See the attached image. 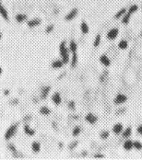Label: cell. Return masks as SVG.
Segmentation results:
<instances>
[{
  "mask_svg": "<svg viewBox=\"0 0 142 160\" xmlns=\"http://www.w3.org/2000/svg\"><path fill=\"white\" fill-rule=\"evenodd\" d=\"M59 53H60L62 61H63L64 64H67L69 62V53H68V49L67 48L65 42H62L60 46H59Z\"/></svg>",
  "mask_w": 142,
  "mask_h": 160,
  "instance_id": "cell-1",
  "label": "cell"
},
{
  "mask_svg": "<svg viewBox=\"0 0 142 160\" xmlns=\"http://www.w3.org/2000/svg\"><path fill=\"white\" fill-rule=\"evenodd\" d=\"M18 126H19V123H14V124H12V125H11L10 127L6 131L5 136H4V137H5V139L7 140V141L10 140V139L12 138L15 134H16L17 130H18Z\"/></svg>",
  "mask_w": 142,
  "mask_h": 160,
  "instance_id": "cell-2",
  "label": "cell"
},
{
  "mask_svg": "<svg viewBox=\"0 0 142 160\" xmlns=\"http://www.w3.org/2000/svg\"><path fill=\"white\" fill-rule=\"evenodd\" d=\"M118 33H119V29L117 28H113V29H110L107 33V39L110 41L115 40V38L118 36Z\"/></svg>",
  "mask_w": 142,
  "mask_h": 160,
  "instance_id": "cell-3",
  "label": "cell"
},
{
  "mask_svg": "<svg viewBox=\"0 0 142 160\" xmlns=\"http://www.w3.org/2000/svg\"><path fill=\"white\" fill-rule=\"evenodd\" d=\"M78 15V9L77 8H73L72 10L70 11L69 13L67 14V16L65 17V19L67 20V21H69V20H72L73 19H75L76 17Z\"/></svg>",
  "mask_w": 142,
  "mask_h": 160,
  "instance_id": "cell-4",
  "label": "cell"
},
{
  "mask_svg": "<svg viewBox=\"0 0 142 160\" xmlns=\"http://www.w3.org/2000/svg\"><path fill=\"white\" fill-rule=\"evenodd\" d=\"M127 100V98L126 96L123 95V94H119L116 96V98L115 99V104H123Z\"/></svg>",
  "mask_w": 142,
  "mask_h": 160,
  "instance_id": "cell-5",
  "label": "cell"
},
{
  "mask_svg": "<svg viewBox=\"0 0 142 160\" xmlns=\"http://www.w3.org/2000/svg\"><path fill=\"white\" fill-rule=\"evenodd\" d=\"M0 15L2 16V18L5 19V20H7V21H8V20H9L8 11H7V9L4 8V6L2 5L1 1H0Z\"/></svg>",
  "mask_w": 142,
  "mask_h": 160,
  "instance_id": "cell-6",
  "label": "cell"
},
{
  "mask_svg": "<svg viewBox=\"0 0 142 160\" xmlns=\"http://www.w3.org/2000/svg\"><path fill=\"white\" fill-rule=\"evenodd\" d=\"M52 101L54 102L55 105L61 104L62 98H61V96H60V94H59L58 92H55V93H54V95L52 96Z\"/></svg>",
  "mask_w": 142,
  "mask_h": 160,
  "instance_id": "cell-7",
  "label": "cell"
},
{
  "mask_svg": "<svg viewBox=\"0 0 142 160\" xmlns=\"http://www.w3.org/2000/svg\"><path fill=\"white\" fill-rule=\"evenodd\" d=\"M85 119L86 121H87L89 123H91V124H94V123L97 122V117L95 115L92 114V113H88V114L86 115Z\"/></svg>",
  "mask_w": 142,
  "mask_h": 160,
  "instance_id": "cell-8",
  "label": "cell"
},
{
  "mask_svg": "<svg viewBox=\"0 0 142 160\" xmlns=\"http://www.w3.org/2000/svg\"><path fill=\"white\" fill-rule=\"evenodd\" d=\"M51 90V87H44L42 89V93H41V99H45L48 96L49 92Z\"/></svg>",
  "mask_w": 142,
  "mask_h": 160,
  "instance_id": "cell-9",
  "label": "cell"
},
{
  "mask_svg": "<svg viewBox=\"0 0 142 160\" xmlns=\"http://www.w3.org/2000/svg\"><path fill=\"white\" fill-rule=\"evenodd\" d=\"M100 61H101V63H102L104 66H109L111 64L110 59L108 58V56L105 55V54H103V55H102L100 57Z\"/></svg>",
  "mask_w": 142,
  "mask_h": 160,
  "instance_id": "cell-10",
  "label": "cell"
},
{
  "mask_svg": "<svg viewBox=\"0 0 142 160\" xmlns=\"http://www.w3.org/2000/svg\"><path fill=\"white\" fill-rule=\"evenodd\" d=\"M134 142L131 141V140H126L125 143H124L123 146H124V149L126 150V151H130V150L134 147V144H133Z\"/></svg>",
  "mask_w": 142,
  "mask_h": 160,
  "instance_id": "cell-11",
  "label": "cell"
},
{
  "mask_svg": "<svg viewBox=\"0 0 142 160\" xmlns=\"http://www.w3.org/2000/svg\"><path fill=\"white\" fill-rule=\"evenodd\" d=\"M113 132L115 134H120L123 132V125L121 123H116L113 127Z\"/></svg>",
  "mask_w": 142,
  "mask_h": 160,
  "instance_id": "cell-12",
  "label": "cell"
},
{
  "mask_svg": "<svg viewBox=\"0 0 142 160\" xmlns=\"http://www.w3.org/2000/svg\"><path fill=\"white\" fill-rule=\"evenodd\" d=\"M28 26L30 27V28H33V27H36L38 26V25L41 24V19H31V20H29L28 21Z\"/></svg>",
  "mask_w": 142,
  "mask_h": 160,
  "instance_id": "cell-13",
  "label": "cell"
},
{
  "mask_svg": "<svg viewBox=\"0 0 142 160\" xmlns=\"http://www.w3.org/2000/svg\"><path fill=\"white\" fill-rule=\"evenodd\" d=\"M24 133L29 136H33L35 134V130L32 129L28 124H25L24 125Z\"/></svg>",
  "mask_w": 142,
  "mask_h": 160,
  "instance_id": "cell-14",
  "label": "cell"
},
{
  "mask_svg": "<svg viewBox=\"0 0 142 160\" xmlns=\"http://www.w3.org/2000/svg\"><path fill=\"white\" fill-rule=\"evenodd\" d=\"M63 65H64V63H63L62 60H55V61H54L52 63V67H53V68H55V69L61 68Z\"/></svg>",
  "mask_w": 142,
  "mask_h": 160,
  "instance_id": "cell-15",
  "label": "cell"
},
{
  "mask_svg": "<svg viewBox=\"0 0 142 160\" xmlns=\"http://www.w3.org/2000/svg\"><path fill=\"white\" fill-rule=\"evenodd\" d=\"M32 149L34 153H39L41 150V144L38 142H33L32 144Z\"/></svg>",
  "mask_w": 142,
  "mask_h": 160,
  "instance_id": "cell-16",
  "label": "cell"
},
{
  "mask_svg": "<svg viewBox=\"0 0 142 160\" xmlns=\"http://www.w3.org/2000/svg\"><path fill=\"white\" fill-rule=\"evenodd\" d=\"M80 29H81V31H82V33H83V34H87V33L89 32V30H90V28H89L88 24H87L85 21L81 22Z\"/></svg>",
  "mask_w": 142,
  "mask_h": 160,
  "instance_id": "cell-17",
  "label": "cell"
},
{
  "mask_svg": "<svg viewBox=\"0 0 142 160\" xmlns=\"http://www.w3.org/2000/svg\"><path fill=\"white\" fill-rule=\"evenodd\" d=\"M26 19H27V16L25 14H18L16 16V20L19 23H21V22L25 21Z\"/></svg>",
  "mask_w": 142,
  "mask_h": 160,
  "instance_id": "cell-18",
  "label": "cell"
},
{
  "mask_svg": "<svg viewBox=\"0 0 142 160\" xmlns=\"http://www.w3.org/2000/svg\"><path fill=\"white\" fill-rule=\"evenodd\" d=\"M78 50V45H77V43L74 42V41H71L69 43V51H71L73 53H76Z\"/></svg>",
  "mask_w": 142,
  "mask_h": 160,
  "instance_id": "cell-19",
  "label": "cell"
},
{
  "mask_svg": "<svg viewBox=\"0 0 142 160\" xmlns=\"http://www.w3.org/2000/svg\"><path fill=\"white\" fill-rule=\"evenodd\" d=\"M40 113L42 115H49L51 113V109H49V108H47V107L43 106L40 109Z\"/></svg>",
  "mask_w": 142,
  "mask_h": 160,
  "instance_id": "cell-20",
  "label": "cell"
},
{
  "mask_svg": "<svg viewBox=\"0 0 142 160\" xmlns=\"http://www.w3.org/2000/svg\"><path fill=\"white\" fill-rule=\"evenodd\" d=\"M118 47L120 49H122V50H125V49H126L128 47V43L126 40L120 41V43H118Z\"/></svg>",
  "mask_w": 142,
  "mask_h": 160,
  "instance_id": "cell-21",
  "label": "cell"
},
{
  "mask_svg": "<svg viewBox=\"0 0 142 160\" xmlns=\"http://www.w3.org/2000/svg\"><path fill=\"white\" fill-rule=\"evenodd\" d=\"M132 134V128L131 127H128L126 128L125 131L123 132V137L124 138H128L129 136Z\"/></svg>",
  "mask_w": 142,
  "mask_h": 160,
  "instance_id": "cell-22",
  "label": "cell"
},
{
  "mask_svg": "<svg viewBox=\"0 0 142 160\" xmlns=\"http://www.w3.org/2000/svg\"><path fill=\"white\" fill-rule=\"evenodd\" d=\"M78 64V55H77V53H73V56L72 58H71V66L72 67H75Z\"/></svg>",
  "mask_w": 142,
  "mask_h": 160,
  "instance_id": "cell-23",
  "label": "cell"
},
{
  "mask_svg": "<svg viewBox=\"0 0 142 160\" xmlns=\"http://www.w3.org/2000/svg\"><path fill=\"white\" fill-rule=\"evenodd\" d=\"M126 8H122V9H120V10L118 11L117 13L115 14V19H120V18H122V17L126 14Z\"/></svg>",
  "mask_w": 142,
  "mask_h": 160,
  "instance_id": "cell-24",
  "label": "cell"
},
{
  "mask_svg": "<svg viewBox=\"0 0 142 160\" xmlns=\"http://www.w3.org/2000/svg\"><path fill=\"white\" fill-rule=\"evenodd\" d=\"M130 17H131V14H125L123 16V19H122V22H123L124 24H127L129 22V20H130Z\"/></svg>",
  "mask_w": 142,
  "mask_h": 160,
  "instance_id": "cell-25",
  "label": "cell"
},
{
  "mask_svg": "<svg viewBox=\"0 0 142 160\" xmlns=\"http://www.w3.org/2000/svg\"><path fill=\"white\" fill-rule=\"evenodd\" d=\"M100 43H101V35H97L96 37H95V40H94L93 43L94 47H98L100 45Z\"/></svg>",
  "mask_w": 142,
  "mask_h": 160,
  "instance_id": "cell-26",
  "label": "cell"
},
{
  "mask_svg": "<svg viewBox=\"0 0 142 160\" xmlns=\"http://www.w3.org/2000/svg\"><path fill=\"white\" fill-rule=\"evenodd\" d=\"M137 9H138V7H137V5H133V6H131L130 8H129V9H128V13L129 14H133V13H135L136 11H137Z\"/></svg>",
  "mask_w": 142,
  "mask_h": 160,
  "instance_id": "cell-27",
  "label": "cell"
},
{
  "mask_svg": "<svg viewBox=\"0 0 142 160\" xmlns=\"http://www.w3.org/2000/svg\"><path fill=\"white\" fill-rule=\"evenodd\" d=\"M80 132H81V129H80V127H79V126H77V127H75V128H74V130H73V132H72L73 136H78V134L80 133Z\"/></svg>",
  "mask_w": 142,
  "mask_h": 160,
  "instance_id": "cell-28",
  "label": "cell"
},
{
  "mask_svg": "<svg viewBox=\"0 0 142 160\" xmlns=\"http://www.w3.org/2000/svg\"><path fill=\"white\" fill-rule=\"evenodd\" d=\"M133 144H134V148H136L137 150L142 149V144L140 143V142L136 141V142H134V143H133Z\"/></svg>",
  "mask_w": 142,
  "mask_h": 160,
  "instance_id": "cell-29",
  "label": "cell"
},
{
  "mask_svg": "<svg viewBox=\"0 0 142 160\" xmlns=\"http://www.w3.org/2000/svg\"><path fill=\"white\" fill-rule=\"evenodd\" d=\"M8 149L10 150V151H11L12 153H15V152L17 151L16 146H15V144H8Z\"/></svg>",
  "mask_w": 142,
  "mask_h": 160,
  "instance_id": "cell-30",
  "label": "cell"
},
{
  "mask_svg": "<svg viewBox=\"0 0 142 160\" xmlns=\"http://www.w3.org/2000/svg\"><path fill=\"white\" fill-rule=\"evenodd\" d=\"M101 137H102V139H107L108 137H109V132L108 131L102 132V133H101Z\"/></svg>",
  "mask_w": 142,
  "mask_h": 160,
  "instance_id": "cell-31",
  "label": "cell"
},
{
  "mask_svg": "<svg viewBox=\"0 0 142 160\" xmlns=\"http://www.w3.org/2000/svg\"><path fill=\"white\" fill-rule=\"evenodd\" d=\"M54 25H49L47 28H46V29H45V31L47 32V33H50V32H52L53 30H54Z\"/></svg>",
  "mask_w": 142,
  "mask_h": 160,
  "instance_id": "cell-32",
  "label": "cell"
},
{
  "mask_svg": "<svg viewBox=\"0 0 142 160\" xmlns=\"http://www.w3.org/2000/svg\"><path fill=\"white\" fill-rule=\"evenodd\" d=\"M68 108L71 109H75V102L74 101H70L69 103H68Z\"/></svg>",
  "mask_w": 142,
  "mask_h": 160,
  "instance_id": "cell-33",
  "label": "cell"
},
{
  "mask_svg": "<svg viewBox=\"0 0 142 160\" xmlns=\"http://www.w3.org/2000/svg\"><path fill=\"white\" fill-rule=\"evenodd\" d=\"M19 103V99H13L10 101V105H17Z\"/></svg>",
  "mask_w": 142,
  "mask_h": 160,
  "instance_id": "cell-34",
  "label": "cell"
},
{
  "mask_svg": "<svg viewBox=\"0 0 142 160\" xmlns=\"http://www.w3.org/2000/svg\"><path fill=\"white\" fill-rule=\"evenodd\" d=\"M137 133H139V134H141L142 135V125H139L138 127H137Z\"/></svg>",
  "mask_w": 142,
  "mask_h": 160,
  "instance_id": "cell-35",
  "label": "cell"
},
{
  "mask_svg": "<svg viewBox=\"0 0 142 160\" xmlns=\"http://www.w3.org/2000/svg\"><path fill=\"white\" fill-rule=\"evenodd\" d=\"M9 93H10V91L8 90V89H5V90H4V95H5V96H8Z\"/></svg>",
  "mask_w": 142,
  "mask_h": 160,
  "instance_id": "cell-36",
  "label": "cell"
},
{
  "mask_svg": "<svg viewBox=\"0 0 142 160\" xmlns=\"http://www.w3.org/2000/svg\"><path fill=\"white\" fill-rule=\"evenodd\" d=\"M77 144H78V142H75V143H74L73 144H70L69 148H71V149H72V148H74V147H75L76 145H77Z\"/></svg>",
  "mask_w": 142,
  "mask_h": 160,
  "instance_id": "cell-37",
  "label": "cell"
},
{
  "mask_svg": "<svg viewBox=\"0 0 142 160\" xmlns=\"http://www.w3.org/2000/svg\"><path fill=\"white\" fill-rule=\"evenodd\" d=\"M94 157H95V158H102V157H103V155H96L95 156H94Z\"/></svg>",
  "mask_w": 142,
  "mask_h": 160,
  "instance_id": "cell-38",
  "label": "cell"
},
{
  "mask_svg": "<svg viewBox=\"0 0 142 160\" xmlns=\"http://www.w3.org/2000/svg\"><path fill=\"white\" fill-rule=\"evenodd\" d=\"M2 73H3V69H2V67L0 66V75H2Z\"/></svg>",
  "mask_w": 142,
  "mask_h": 160,
  "instance_id": "cell-39",
  "label": "cell"
},
{
  "mask_svg": "<svg viewBox=\"0 0 142 160\" xmlns=\"http://www.w3.org/2000/svg\"><path fill=\"white\" fill-rule=\"evenodd\" d=\"M1 39H2V33L0 32V40H1Z\"/></svg>",
  "mask_w": 142,
  "mask_h": 160,
  "instance_id": "cell-40",
  "label": "cell"
},
{
  "mask_svg": "<svg viewBox=\"0 0 142 160\" xmlns=\"http://www.w3.org/2000/svg\"><path fill=\"white\" fill-rule=\"evenodd\" d=\"M141 37H142V31H141Z\"/></svg>",
  "mask_w": 142,
  "mask_h": 160,
  "instance_id": "cell-41",
  "label": "cell"
}]
</instances>
